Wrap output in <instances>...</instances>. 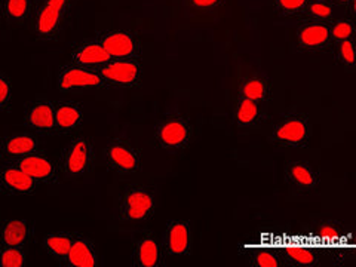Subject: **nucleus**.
I'll use <instances>...</instances> for the list:
<instances>
[{"label":"nucleus","instance_id":"nucleus-1","mask_svg":"<svg viewBox=\"0 0 356 267\" xmlns=\"http://www.w3.org/2000/svg\"><path fill=\"white\" fill-rule=\"evenodd\" d=\"M312 127L310 116L305 111L291 110L277 118L267 136V141L281 149H306L310 146Z\"/></svg>","mask_w":356,"mask_h":267},{"label":"nucleus","instance_id":"nucleus-2","mask_svg":"<svg viewBox=\"0 0 356 267\" xmlns=\"http://www.w3.org/2000/svg\"><path fill=\"white\" fill-rule=\"evenodd\" d=\"M76 0H40L35 17L33 31L40 42H57L63 38L69 24Z\"/></svg>","mask_w":356,"mask_h":267},{"label":"nucleus","instance_id":"nucleus-3","mask_svg":"<svg viewBox=\"0 0 356 267\" xmlns=\"http://www.w3.org/2000/svg\"><path fill=\"white\" fill-rule=\"evenodd\" d=\"M195 138L193 122L181 111L166 113L154 128L156 146L174 156L183 154Z\"/></svg>","mask_w":356,"mask_h":267},{"label":"nucleus","instance_id":"nucleus-4","mask_svg":"<svg viewBox=\"0 0 356 267\" xmlns=\"http://www.w3.org/2000/svg\"><path fill=\"white\" fill-rule=\"evenodd\" d=\"M95 161L94 140L86 136H77L61 150L57 165L64 180L81 181L92 174Z\"/></svg>","mask_w":356,"mask_h":267},{"label":"nucleus","instance_id":"nucleus-5","mask_svg":"<svg viewBox=\"0 0 356 267\" xmlns=\"http://www.w3.org/2000/svg\"><path fill=\"white\" fill-rule=\"evenodd\" d=\"M107 170L116 177H132L143 170V152L128 137H111L102 150Z\"/></svg>","mask_w":356,"mask_h":267},{"label":"nucleus","instance_id":"nucleus-6","mask_svg":"<svg viewBox=\"0 0 356 267\" xmlns=\"http://www.w3.org/2000/svg\"><path fill=\"white\" fill-rule=\"evenodd\" d=\"M156 192L147 184H128L122 192L118 216L120 222H144L153 217Z\"/></svg>","mask_w":356,"mask_h":267},{"label":"nucleus","instance_id":"nucleus-7","mask_svg":"<svg viewBox=\"0 0 356 267\" xmlns=\"http://www.w3.org/2000/svg\"><path fill=\"white\" fill-rule=\"evenodd\" d=\"M106 88L138 89L144 79V67L138 58L110 60L98 69Z\"/></svg>","mask_w":356,"mask_h":267},{"label":"nucleus","instance_id":"nucleus-8","mask_svg":"<svg viewBox=\"0 0 356 267\" xmlns=\"http://www.w3.org/2000/svg\"><path fill=\"white\" fill-rule=\"evenodd\" d=\"M55 83H57L58 91L63 94L106 88V83L98 69H91V67H83L74 63L63 64L58 67Z\"/></svg>","mask_w":356,"mask_h":267},{"label":"nucleus","instance_id":"nucleus-9","mask_svg":"<svg viewBox=\"0 0 356 267\" xmlns=\"http://www.w3.org/2000/svg\"><path fill=\"white\" fill-rule=\"evenodd\" d=\"M95 38L103 44L111 60L138 58L141 60L143 47L138 35L129 29H110L98 31Z\"/></svg>","mask_w":356,"mask_h":267},{"label":"nucleus","instance_id":"nucleus-10","mask_svg":"<svg viewBox=\"0 0 356 267\" xmlns=\"http://www.w3.org/2000/svg\"><path fill=\"white\" fill-rule=\"evenodd\" d=\"M284 181L294 196L307 197L319 192L321 175L315 166L306 161H286Z\"/></svg>","mask_w":356,"mask_h":267},{"label":"nucleus","instance_id":"nucleus-11","mask_svg":"<svg viewBox=\"0 0 356 267\" xmlns=\"http://www.w3.org/2000/svg\"><path fill=\"white\" fill-rule=\"evenodd\" d=\"M17 165L21 171H24L30 178H33L40 186H57L61 183V174L58 165L51 158H48L44 152L31 153L21 156L15 159H6Z\"/></svg>","mask_w":356,"mask_h":267},{"label":"nucleus","instance_id":"nucleus-12","mask_svg":"<svg viewBox=\"0 0 356 267\" xmlns=\"http://www.w3.org/2000/svg\"><path fill=\"white\" fill-rule=\"evenodd\" d=\"M162 247L170 257H188L193 252V222L188 220H171L166 225Z\"/></svg>","mask_w":356,"mask_h":267},{"label":"nucleus","instance_id":"nucleus-13","mask_svg":"<svg viewBox=\"0 0 356 267\" xmlns=\"http://www.w3.org/2000/svg\"><path fill=\"white\" fill-rule=\"evenodd\" d=\"M296 48L302 54L330 52V22L302 21L296 30Z\"/></svg>","mask_w":356,"mask_h":267},{"label":"nucleus","instance_id":"nucleus-14","mask_svg":"<svg viewBox=\"0 0 356 267\" xmlns=\"http://www.w3.org/2000/svg\"><path fill=\"white\" fill-rule=\"evenodd\" d=\"M24 127L38 136H57L55 102L48 98H38L35 102H30L24 111Z\"/></svg>","mask_w":356,"mask_h":267},{"label":"nucleus","instance_id":"nucleus-15","mask_svg":"<svg viewBox=\"0 0 356 267\" xmlns=\"http://www.w3.org/2000/svg\"><path fill=\"white\" fill-rule=\"evenodd\" d=\"M267 248H275L277 255L282 259L285 266H294V267H315L319 266L322 261V255L315 250L309 247V245L297 238V242H288L285 243H264L263 241L259 243Z\"/></svg>","mask_w":356,"mask_h":267},{"label":"nucleus","instance_id":"nucleus-16","mask_svg":"<svg viewBox=\"0 0 356 267\" xmlns=\"http://www.w3.org/2000/svg\"><path fill=\"white\" fill-rule=\"evenodd\" d=\"M131 263L134 267H162L165 264L162 242L153 232H143L134 241Z\"/></svg>","mask_w":356,"mask_h":267},{"label":"nucleus","instance_id":"nucleus-17","mask_svg":"<svg viewBox=\"0 0 356 267\" xmlns=\"http://www.w3.org/2000/svg\"><path fill=\"white\" fill-rule=\"evenodd\" d=\"M40 184L30 178L17 165L6 161L0 171V192L5 196H33Z\"/></svg>","mask_w":356,"mask_h":267},{"label":"nucleus","instance_id":"nucleus-18","mask_svg":"<svg viewBox=\"0 0 356 267\" xmlns=\"http://www.w3.org/2000/svg\"><path fill=\"white\" fill-rule=\"evenodd\" d=\"M270 119L267 104L238 97L233 107V122L239 129H255Z\"/></svg>","mask_w":356,"mask_h":267},{"label":"nucleus","instance_id":"nucleus-19","mask_svg":"<svg viewBox=\"0 0 356 267\" xmlns=\"http://www.w3.org/2000/svg\"><path fill=\"white\" fill-rule=\"evenodd\" d=\"M83 125L82 104L72 99L55 102V128L57 136H72Z\"/></svg>","mask_w":356,"mask_h":267},{"label":"nucleus","instance_id":"nucleus-20","mask_svg":"<svg viewBox=\"0 0 356 267\" xmlns=\"http://www.w3.org/2000/svg\"><path fill=\"white\" fill-rule=\"evenodd\" d=\"M64 267H97L99 266V252L95 242L82 233H76L74 241L64 259Z\"/></svg>","mask_w":356,"mask_h":267},{"label":"nucleus","instance_id":"nucleus-21","mask_svg":"<svg viewBox=\"0 0 356 267\" xmlns=\"http://www.w3.org/2000/svg\"><path fill=\"white\" fill-rule=\"evenodd\" d=\"M39 152H43V146L42 140L35 132H19L0 138V154L6 159H15Z\"/></svg>","mask_w":356,"mask_h":267},{"label":"nucleus","instance_id":"nucleus-22","mask_svg":"<svg viewBox=\"0 0 356 267\" xmlns=\"http://www.w3.org/2000/svg\"><path fill=\"white\" fill-rule=\"evenodd\" d=\"M110 60V55L97 38L77 42L70 52V63L91 69H99Z\"/></svg>","mask_w":356,"mask_h":267},{"label":"nucleus","instance_id":"nucleus-23","mask_svg":"<svg viewBox=\"0 0 356 267\" xmlns=\"http://www.w3.org/2000/svg\"><path fill=\"white\" fill-rule=\"evenodd\" d=\"M33 239H35V226L29 220L9 218L0 226V243L29 248Z\"/></svg>","mask_w":356,"mask_h":267},{"label":"nucleus","instance_id":"nucleus-24","mask_svg":"<svg viewBox=\"0 0 356 267\" xmlns=\"http://www.w3.org/2000/svg\"><path fill=\"white\" fill-rule=\"evenodd\" d=\"M238 97L269 104L273 99V83L269 77L264 74H248L242 77L238 89Z\"/></svg>","mask_w":356,"mask_h":267},{"label":"nucleus","instance_id":"nucleus-25","mask_svg":"<svg viewBox=\"0 0 356 267\" xmlns=\"http://www.w3.org/2000/svg\"><path fill=\"white\" fill-rule=\"evenodd\" d=\"M36 8L38 0H0V13L9 26H26Z\"/></svg>","mask_w":356,"mask_h":267},{"label":"nucleus","instance_id":"nucleus-26","mask_svg":"<svg viewBox=\"0 0 356 267\" xmlns=\"http://www.w3.org/2000/svg\"><path fill=\"white\" fill-rule=\"evenodd\" d=\"M241 251L245 263L252 267H282L285 266L282 259L273 248L263 247V245L248 242Z\"/></svg>","mask_w":356,"mask_h":267},{"label":"nucleus","instance_id":"nucleus-27","mask_svg":"<svg viewBox=\"0 0 356 267\" xmlns=\"http://www.w3.org/2000/svg\"><path fill=\"white\" fill-rule=\"evenodd\" d=\"M76 233L70 232H52L44 235L42 247L47 251L51 257L57 261V264H63L64 259L69 254V250L74 241Z\"/></svg>","mask_w":356,"mask_h":267},{"label":"nucleus","instance_id":"nucleus-28","mask_svg":"<svg viewBox=\"0 0 356 267\" xmlns=\"http://www.w3.org/2000/svg\"><path fill=\"white\" fill-rule=\"evenodd\" d=\"M336 6L331 0H307V3L300 14L298 19L302 21H315V22H330L336 15Z\"/></svg>","mask_w":356,"mask_h":267},{"label":"nucleus","instance_id":"nucleus-29","mask_svg":"<svg viewBox=\"0 0 356 267\" xmlns=\"http://www.w3.org/2000/svg\"><path fill=\"white\" fill-rule=\"evenodd\" d=\"M330 52L334 55L337 64L346 73L356 72V52H355V39H348L332 44Z\"/></svg>","mask_w":356,"mask_h":267},{"label":"nucleus","instance_id":"nucleus-30","mask_svg":"<svg viewBox=\"0 0 356 267\" xmlns=\"http://www.w3.org/2000/svg\"><path fill=\"white\" fill-rule=\"evenodd\" d=\"M355 18L343 17V18H334L330 21V38H331V47L339 42L355 39ZM331 49V48H330Z\"/></svg>","mask_w":356,"mask_h":267},{"label":"nucleus","instance_id":"nucleus-31","mask_svg":"<svg viewBox=\"0 0 356 267\" xmlns=\"http://www.w3.org/2000/svg\"><path fill=\"white\" fill-rule=\"evenodd\" d=\"M307 3V0H270V8L276 17L298 18Z\"/></svg>","mask_w":356,"mask_h":267},{"label":"nucleus","instance_id":"nucleus-32","mask_svg":"<svg viewBox=\"0 0 356 267\" xmlns=\"http://www.w3.org/2000/svg\"><path fill=\"white\" fill-rule=\"evenodd\" d=\"M27 264V248L10 247L0 243V266L2 267H24Z\"/></svg>","mask_w":356,"mask_h":267},{"label":"nucleus","instance_id":"nucleus-33","mask_svg":"<svg viewBox=\"0 0 356 267\" xmlns=\"http://www.w3.org/2000/svg\"><path fill=\"white\" fill-rule=\"evenodd\" d=\"M13 103V81L6 73L0 72V113L10 111Z\"/></svg>","mask_w":356,"mask_h":267},{"label":"nucleus","instance_id":"nucleus-34","mask_svg":"<svg viewBox=\"0 0 356 267\" xmlns=\"http://www.w3.org/2000/svg\"><path fill=\"white\" fill-rule=\"evenodd\" d=\"M191 8L202 13H214L226 3V0H187Z\"/></svg>","mask_w":356,"mask_h":267},{"label":"nucleus","instance_id":"nucleus-35","mask_svg":"<svg viewBox=\"0 0 356 267\" xmlns=\"http://www.w3.org/2000/svg\"><path fill=\"white\" fill-rule=\"evenodd\" d=\"M331 3L336 8H343L348 10V17L355 18V9H356V0H331Z\"/></svg>","mask_w":356,"mask_h":267},{"label":"nucleus","instance_id":"nucleus-36","mask_svg":"<svg viewBox=\"0 0 356 267\" xmlns=\"http://www.w3.org/2000/svg\"><path fill=\"white\" fill-rule=\"evenodd\" d=\"M0 40H2V26H0Z\"/></svg>","mask_w":356,"mask_h":267}]
</instances>
